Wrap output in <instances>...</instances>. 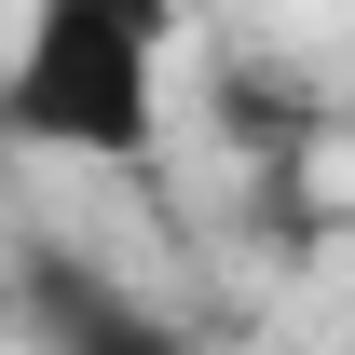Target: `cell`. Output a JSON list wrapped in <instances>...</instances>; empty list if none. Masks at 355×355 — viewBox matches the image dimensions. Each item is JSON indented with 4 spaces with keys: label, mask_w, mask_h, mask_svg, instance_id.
I'll list each match as a JSON object with an SVG mask.
<instances>
[{
    "label": "cell",
    "mask_w": 355,
    "mask_h": 355,
    "mask_svg": "<svg viewBox=\"0 0 355 355\" xmlns=\"http://www.w3.org/2000/svg\"><path fill=\"white\" fill-rule=\"evenodd\" d=\"M14 314L42 355H191V328L150 287H123L96 246H14Z\"/></svg>",
    "instance_id": "cell-2"
},
{
    "label": "cell",
    "mask_w": 355,
    "mask_h": 355,
    "mask_svg": "<svg viewBox=\"0 0 355 355\" xmlns=\"http://www.w3.org/2000/svg\"><path fill=\"white\" fill-rule=\"evenodd\" d=\"M191 0H28L14 69H0V137L69 150V164H150L164 150V55Z\"/></svg>",
    "instance_id": "cell-1"
}]
</instances>
